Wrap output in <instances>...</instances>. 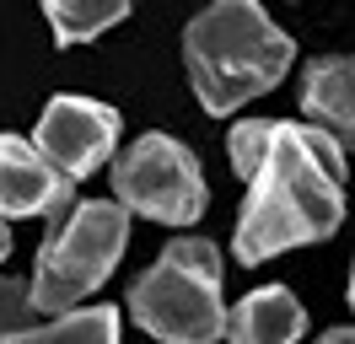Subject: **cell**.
<instances>
[{
	"mask_svg": "<svg viewBox=\"0 0 355 344\" xmlns=\"http://www.w3.org/2000/svg\"><path fill=\"white\" fill-rule=\"evenodd\" d=\"M232 167L248 178V205L237 221V258H264L323 242L345 221V150L318 124L248 119L232 129Z\"/></svg>",
	"mask_w": 355,
	"mask_h": 344,
	"instance_id": "6da1fadb",
	"label": "cell"
},
{
	"mask_svg": "<svg viewBox=\"0 0 355 344\" xmlns=\"http://www.w3.org/2000/svg\"><path fill=\"white\" fill-rule=\"evenodd\" d=\"M183 60H189L205 113H232V108L253 103L259 92L280 86V76L296 60V43L253 0H221L189 22Z\"/></svg>",
	"mask_w": 355,
	"mask_h": 344,
	"instance_id": "7a4b0ae2",
	"label": "cell"
},
{
	"mask_svg": "<svg viewBox=\"0 0 355 344\" xmlns=\"http://www.w3.org/2000/svg\"><path fill=\"white\" fill-rule=\"evenodd\" d=\"M135 322L162 344H210L226 334L221 253L205 237H178L130 285Z\"/></svg>",
	"mask_w": 355,
	"mask_h": 344,
	"instance_id": "3957f363",
	"label": "cell"
},
{
	"mask_svg": "<svg viewBox=\"0 0 355 344\" xmlns=\"http://www.w3.org/2000/svg\"><path fill=\"white\" fill-rule=\"evenodd\" d=\"M124 242H130V215H124V205H108V199L70 205V215L49 232L44 248H38L33 307L65 318L76 301L92 296V291L113 275Z\"/></svg>",
	"mask_w": 355,
	"mask_h": 344,
	"instance_id": "277c9868",
	"label": "cell"
},
{
	"mask_svg": "<svg viewBox=\"0 0 355 344\" xmlns=\"http://www.w3.org/2000/svg\"><path fill=\"white\" fill-rule=\"evenodd\" d=\"M113 194L124 210H140L162 226H189L205 215V178L194 150L173 135H140L113 162Z\"/></svg>",
	"mask_w": 355,
	"mask_h": 344,
	"instance_id": "5b68a950",
	"label": "cell"
},
{
	"mask_svg": "<svg viewBox=\"0 0 355 344\" xmlns=\"http://www.w3.org/2000/svg\"><path fill=\"white\" fill-rule=\"evenodd\" d=\"M33 146L49 156V167L76 178H92L119 146V113L92 97H54L38 119V140Z\"/></svg>",
	"mask_w": 355,
	"mask_h": 344,
	"instance_id": "8992f818",
	"label": "cell"
},
{
	"mask_svg": "<svg viewBox=\"0 0 355 344\" xmlns=\"http://www.w3.org/2000/svg\"><path fill=\"white\" fill-rule=\"evenodd\" d=\"M70 183L65 172L49 167V156L22 135H0V215H70Z\"/></svg>",
	"mask_w": 355,
	"mask_h": 344,
	"instance_id": "52a82bcc",
	"label": "cell"
},
{
	"mask_svg": "<svg viewBox=\"0 0 355 344\" xmlns=\"http://www.w3.org/2000/svg\"><path fill=\"white\" fill-rule=\"evenodd\" d=\"M302 108L334 146L355 150V54H323L302 76Z\"/></svg>",
	"mask_w": 355,
	"mask_h": 344,
	"instance_id": "ba28073f",
	"label": "cell"
},
{
	"mask_svg": "<svg viewBox=\"0 0 355 344\" xmlns=\"http://www.w3.org/2000/svg\"><path fill=\"white\" fill-rule=\"evenodd\" d=\"M302 328H307V312L286 285H264L226 312V339L232 344H296Z\"/></svg>",
	"mask_w": 355,
	"mask_h": 344,
	"instance_id": "9c48e42d",
	"label": "cell"
},
{
	"mask_svg": "<svg viewBox=\"0 0 355 344\" xmlns=\"http://www.w3.org/2000/svg\"><path fill=\"white\" fill-rule=\"evenodd\" d=\"M44 17H49L54 43L70 49V43H87V38H97V33L119 27V22L130 17V6H124V0H92V6L87 0H49Z\"/></svg>",
	"mask_w": 355,
	"mask_h": 344,
	"instance_id": "30bf717a",
	"label": "cell"
},
{
	"mask_svg": "<svg viewBox=\"0 0 355 344\" xmlns=\"http://www.w3.org/2000/svg\"><path fill=\"white\" fill-rule=\"evenodd\" d=\"M6 344H119V312L113 307H76V312L44 322V328H27Z\"/></svg>",
	"mask_w": 355,
	"mask_h": 344,
	"instance_id": "8fae6325",
	"label": "cell"
},
{
	"mask_svg": "<svg viewBox=\"0 0 355 344\" xmlns=\"http://www.w3.org/2000/svg\"><path fill=\"white\" fill-rule=\"evenodd\" d=\"M33 285H22L17 275H0V344L27 334V322H33Z\"/></svg>",
	"mask_w": 355,
	"mask_h": 344,
	"instance_id": "7c38bea8",
	"label": "cell"
},
{
	"mask_svg": "<svg viewBox=\"0 0 355 344\" xmlns=\"http://www.w3.org/2000/svg\"><path fill=\"white\" fill-rule=\"evenodd\" d=\"M318 344H355V328H329Z\"/></svg>",
	"mask_w": 355,
	"mask_h": 344,
	"instance_id": "4fadbf2b",
	"label": "cell"
},
{
	"mask_svg": "<svg viewBox=\"0 0 355 344\" xmlns=\"http://www.w3.org/2000/svg\"><path fill=\"white\" fill-rule=\"evenodd\" d=\"M11 258V226H6V215H0V264Z\"/></svg>",
	"mask_w": 355,
	"mask_h": 344,
	"instance_id": "5bb4252c",
	"label": "cell"
},
{
	"mask_svg": "<svg viewBox=\"0 0 355 344\" xmlns=\"http://www.w3.org/2000/svg\"><path fill=\"white\" fill-rule=\"evenodd\" d=\"M350 307H355V275H350Z\"/></svg>",
	"mask_w": 355,
	"mask_h": 344,
	"instance_id": "9a60e30c",
	"label": "cell"
}]
</instances>
